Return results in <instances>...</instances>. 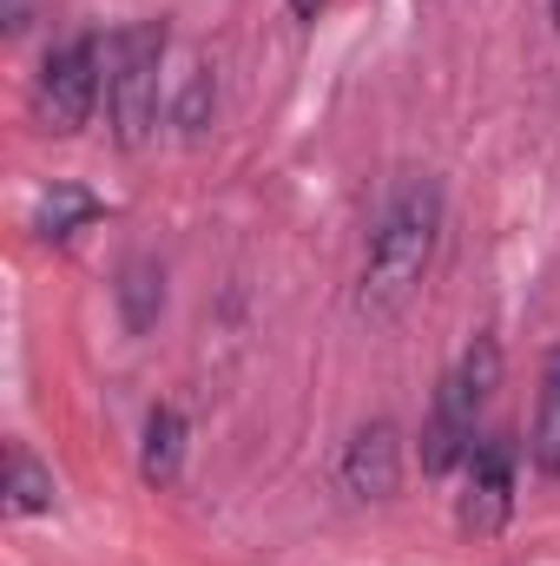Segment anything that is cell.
<instances>
[{"instance_id":"6da1fadb","label":"cell","mask_w":560,"mask_h":566,"mask_svg":"<svg viewBox=\"0 0 560 566\" xmlns=\"http://www.w3.org/2000/svg\"><path fill=\"white\" fill-rule=\"evenodd\" d=\"M435 238H442V185L435 178H396L390 198L370 218V244H363V277H356V310L363 316H396L422 290L435 264Z\"/></svg>"},{"instance_id":"7a4b0ae2","label":"cell","mask_w":560,"mask_h":566,"mask_svg":"<svg viewBox=\"0 0 560 566\" xmlns=\"http://www.w3.org/2000/svg\"><path fill=\"white\" fill-rule=\"evenodd\" d=\"M495 382H501V343L495 336H475L462 349V363L442 376L435 409L422 422V474H448L455 461L475 454V422L495 402Z\"/></svg>"},{"instance_id":"3957f363","label":"cell","mask_w":560,"mask_h":566,"mask_svg":"<svg viewBox=\"0 0 560 566\" xmlns=\"http://www.w3.org/2000/svg\"><path fill=\"white\" fill-rule=\"evenodd\" d=\"M165 20H133L106 40V119H113V139L126 151H139L152 133H158V73H165Z\"/></svg>"},{"instance_id":"277c9868","label":"cell","mask_w":560,"mask_h":566,"mask_svg":"<svg viewBox=\"0 0 560 566\" xmlns=\"http://www.w3.org/2000/svg\"><path fill=\"white\" fill-rule=\"evenodd\" d=\"M100 99H106V40L100 33L60 40L40 60V73H33V119H40V133H53V139L86 133Z\"/></svg>"},{"instance_id":"5b68a950","label":"cell","mask_w":560,"mask_h":566,"mask_svg":"<svg viewBox=\"0 0 560 566\" xmlns=\"http://www.w3.org/2000/svg\"><path fill=\"white\" fill-rule=\"evenodd\" d=\"M462 468H468V474H462V507H455V521H462V534L488 541V534H501L508 514H515V441H508V434H488V441H475V454H468Z\"/></svg>"},{"instance_id":"8992f818","label":"cell","mask_w":560,"mask_h":566,"mask_svg":"<svg viewBox=\"0 0 560 566\" xmlns=\"http://www.w3.org/2000/svg\"><path fill=\"white\" fill-rule=\"evenodd\" d=\"M336 481H343V494H356V501H390L396 481H403V428L390 422V416L350 428V441H343V454H336Z\"/></svg>"},{"instance_id":"52a82bcc","label":"cell","mask_w":560,"mask_h":566,"mask_svg":"<svg viewBox=\"0 0 560 566\" xmlns=\"http://www.w3.org/2000/svg\"><path fill=\"white\" fill-rule=\"evenodd\" d=\"M106 218V205L86 191V185H73V178H53L40 198H33V238L40 244H66V238H80L86 224H100Z\"/></svg>"},{"instance_id":"ba28073f","label":"cell","mask_w":560,"mask_h":566,"mask_svg":"<svg viewBox=\"0 0 560 566\" xmlns=\"http://www.w3.org/2000/svg\"><path fill=\"white\" fill-rule=\"evenodd\" d=\"M0 494H7V514H13V521L53 514V468H40L27 441H7V461H0Z\"/></svg>"},{"instance_id":"9c48e42d","label":"cell","mask_w":560,"mask_h":566,"mask_svg":"<svg viewBox=\"0 0 560 566\" xmlns=\"http://www.w3.org/2000/svg\"><path fill=\"white\" fill-rule=\"evenodd\" d=\"M178 468H185V416H178L172 402H158V409L145 416L139 474L152 481V488H172V481H178Z\"/></svg>"},{"instance_id":"30bf717a","label":"cell","mask_w":560,"mask_h":566,"mask_svg":"<svg viewBox=\"0 0 560 566\" xmlns=\"http://www.w3.org/2000/svg\"><path fill=\"white\" fill-rule=\"evenodd\" d=\"M158 310H165V271H158V258H126L120 264V316H126V329L145 336L158 323Z\"/></svg>"},{"instance_id":"8fae6325","label":"cell","mask_w":560,"mask_h":566,"mask_svg":"<svg viewBox=\"0 0 560 566\" xmlns=\"http://www.w3.org/2000/svg\"><path fill=\"white\" fill-rule=\"evenodd\" d=\"M528 461L560 481V349L548 356V369H541V402H535V434H528Z\"/></svg>"},{"instance_id":"7c38bea8","label":"cell","mask_w":560,"mask_h":566,"mask_svg":"<svg viewBox=\"0 0 560 566\" xmlns=\"http://www.w3.org/2000/svg\"><path fill=\"white\" fill-rule=\"evenodd\" d=\"M211 106H218V86H211L205 66H191L185 86H178V99H172V126H178L185 139H198V133L211 126Z\"/></svg>"},{"instance_id":"4fadbf2b","label":"cell","mask_w":560,"mask_h":566,"mask_svg":"<svg viewBox=\"0 0 560 566\" xmlns=\"http://www.w3.org/2000/svg\"><path fill=\"white\" fill-rule=\"evenodd\" d=\"M323 7H330V0H290V13H297V20H317Z\"/></svg>"},{"instance_id":"5bb4252c","label":"cell","mask_w":560,"mask_h":566,"mask_svg":"<svg viewBox=\"0 0 560 566\" xmlns=\"http://www.w3.org/2000/svg\"><path fill=\"white\" fill-rule=\"evenodd\" d=\"M548 7H554V27H560V0H548Z\"/></svg>"}]
</instances>
